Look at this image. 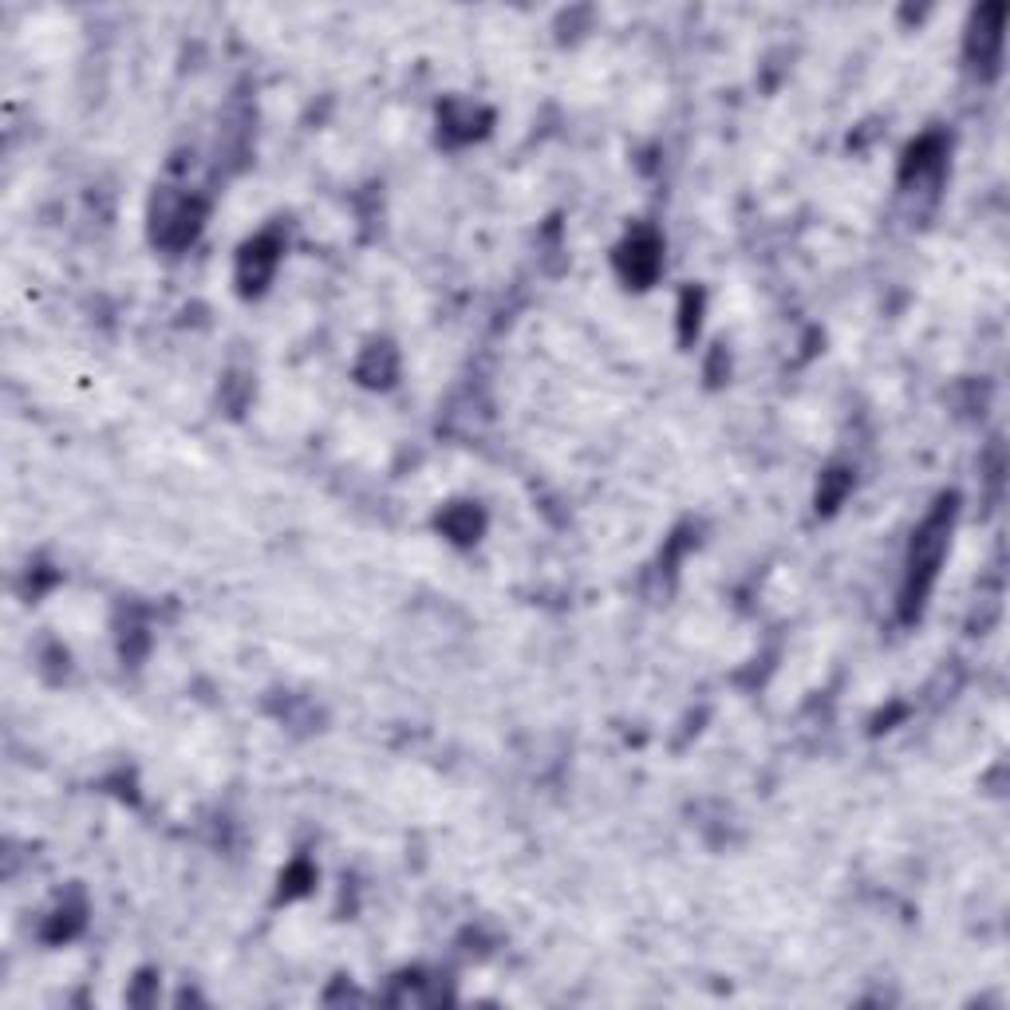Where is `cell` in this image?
<instances>
[{"label":"cell","mask_w":1010,"mask_h":1010,"mask_svg":"<svg viewBox=\"0 0 1010 1010\" xmlns=\"http://www.w3.org/2000/svg\"><path fill=\"white\" fill-rule=\"evenodd\" d=\"M624 276L628 281H636V285H648L651 276H656V269H659V241L651 234H639V237H632L628 246H624Z\"/></svg>","instance_id":"2"},{"label":"cell","mask_w":1010,"mask_h":1010,"mask_svg":"<svg viewBox=\"0 0 1010 1010\" xmlns=\"http://www.w3.org/2000/svg\"><path fill=\"white\" fill-rule=\"evenodd\" d=\"M947 525H952V506L923 521V530L912 541V557H908V585H904V616L920 612L923 597L932 589L935 569H940L943 549H947Z\"/></svg>","instance_id":"1"},{"label":"cell","mask_w":1010,"mask_h":1010,"mask_svg":"<svg viewBox=\"0 0 1010 1010\" xmlns=\"http://www.w3.org/2000/svg\"><path fill=\"white\" fill-rule=\"evenodd\" d=\"M273 241L269 237H261V241H253V246H246V253H241V281H257V288H261V281H265L269 273H273L276 265V253H273Z\"/></svg>","instance_id":"3"}]
</instances>
